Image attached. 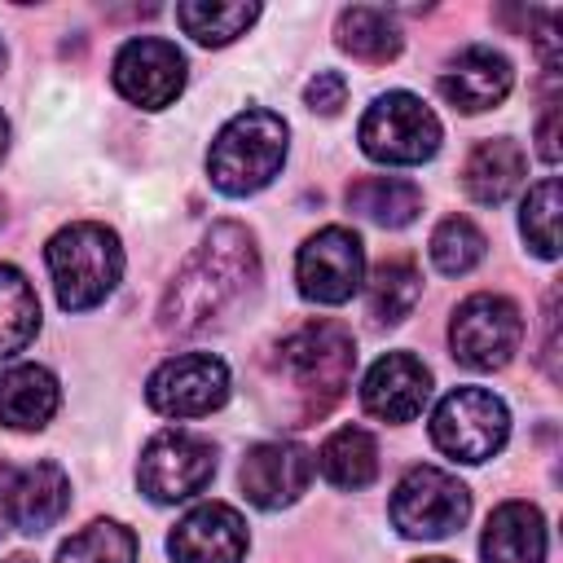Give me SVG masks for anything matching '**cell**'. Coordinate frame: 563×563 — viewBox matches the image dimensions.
<instances>
[{
    "instance_id": "1",
    "label": "cell",
    "mask_w": 563,
    "mask_h": 563,
    "mask_svg": "<svg viewBox=\"0 0 563 563\" xmlns=\"http://www.w3.org/2000/svg\"><path fill=\"white\" fill-rule=\"evenodd\" d=\"M255 286H260L255 238L233 220L211 224V233L198 242V251L172 277V286L158 303V325L167 334H198V330L224 321Z\"/></svg>"
},
{
    "instance_id": "2",
    "label": "cell",
    "mask_w": 563,
    "mask_h": 563,
    "mask_svg": "<svg viewBox=\"0 0 563 563\" xmlns=\"http://www.w3.org/2000/svg\"><path fill=\"white\" fill-rule=\"evenodd\" d=\"M352 369L356 343L339 321H308L277 343V374H286L290 391L303 405V418L325 413L343 396Z\"/></svg>"
},
{
    "instance_id": "3",
    "label": "cell",
    "mask_w": 563,
    "mask_h": 563,
    "mask_svg": "<svg viewBox=\"0 0 563 563\" xmlns=\"http://www.w3.org/2000/svg\"><path fill=\"white\" fill-rule=\"evenodd\" d=\"M286 163V123L273 110H242L233 114L207 154V176L220 194L242 198L264 189Z\"/></svg>"
},
{
    "instance_id": "4",
    "label": "cell",
    "mask_w": 563,
    "mask_h": 563,
    "mask_svg": "<svg viewBox=\"0 0 563 563\" xmlns=\"http://www.w3.org/2000/svg\"><path fill=\"white\" fill-rule=\"evenodd\" d=\"M48 273L57 286V303L66 312L97 308L123 277V246L106 224H66L48 242Z\"/></svg>"
},
{
    "instance_id": "5",
    "label": "cell",
    "mask_w": 563,
    "mask_h": 563,
    "mask_svg": "<svg viewBox=\"0 0 563 563\" xmlns=\"http://www.w3.org/2000/svg\"><path fill=\"white\" fill-rule=\"evenodd\" d=\"M361 150L374 163L413 167L440 150V119L413 92H383L361 119Z\"/></svg>"
},
{
    "instance_id": "6",
    "label": "cell",
    "mask_w": 563,
    "mask_h": 563,
    "mask_svg": "<svg viewBox=\"0 0 563 563\" xmlns=\"http://www.w3.org/2000/svg\"><path fill=\"white\" fill-rule=\"evenodd\" d=\"M506 435H510V413L484 387H457L435 405L431 440L453 462H488L501 453Z\"/></svg>"
},
{
    "instance_id": "7",
    "label": "cell",
    "mask_w": 563,
    "mask_h": 563,
    "mask_svg": "<svg viewBox=\"0 0 563 563\" xmlns=\"http://www.w3.org/2000/svg\"><path fill=\"white\" fill-rule=\"evenodd\" d=\"M471 515V493L440 466H413L391 493V523L413 541H440Z\"/></svg>"
},
{
    "instance_id": "8",
    "label": "cell",
    "mask_w": 563,
    "mask_h": 563,
    "mask_svg": "<svg viewBox=\"0 0 563 563\" xmlns=\"http://www.w3.org/2000/svg\"><path fill=\"white\" fill-rule=\"evenodd\" d=\"M453 356L471 369H501L523 343V317L506 295H471L449 325Z\"/></svg>"
},
{
    "instance_id": "9",
    "label": "cell",
    "mask_w": 563,
    "mask_h": 563,
    "mask_svg": "<svg viewBox=\"0 0 563 563\" xmlns=\"http://www.w3.org/2000/svg\"><path fill=\"white\" fill-rule=\"evenodd\" d=\"M216 475V449L194 431H163L141 449L136 484L150 501H185Z\"/></svg>"
},
{
    "instance_id": "10",
    "label": "cell",
    "mask_w": 563,
    "mask_h": 563,
    "mask_svg": "<svg viewBox=\"0 0 563 563\" xmlns=\"http://www.w3.org/2000/svg\"><path fill=\"white\" fill-rule=\"evenodd\" d=\"M299 295L312 303H347L365 282V246L352 229L330 224L299 246L295 260Z\"/></svg>"
},
{
    "instance_id": "11",
    "label": "cell",
    "mask_w": 563,
    "mask_h": 563,
    "mask_svg": "<svg viewBox=\"0 0 563 563\" xmlns=\"http://www.w3.org/2000/svg\"><path fill=\"white\" fill-rule=\"evenodd\" d=\"M145 400H150V409H158L167 418H202L229 400V369L211 352H189V356L163 361L150 374Z\"/></svg>"
},
{
    "instance_id": "12",
    "label": "cell",
    "mask_w": 563,
    "mask_h": 563,
    "mask_svg": "<svg viewBox=\"0 0 563 563\" xmlns=\"http://www.w3.org/2000/svg\"><path fill=\"white\" fill-rule=\"evenodd\" d=\"M110 75H114L119 97H128L141 110H163L185 88V53L176 44H167V40L141 35V40H128L114 53V70Z\"/></svg>"
},
{
    "instance_id": "13",
    "label": "cell",
    "mask_w": 563,
    "mask_h": 563,
    "mask_svg": "<svg viewBox=\"0 0 563 563\" xmlns=\"http://www.w3.org/2000/svg\"><path fill=\"white\" fill-rule=\"evenodd\" d=\"M242 493L251 506L260 510H282L290 501H299L312 484V453L303 444H290V440H268V444H255L246 449L242 457Z\"/></svg>"
},
{
    "instance_id": "14",
    "label": "cell",
    "mask_w": 563,
    "mask_h": 563,
    "mask_svg": "<svg viewBox=\"0 0 563 563\" xmlns=\"http://www.w3.org/2000/svg\"><path fill=\"white\" fill-rule=\"evenodd\" d=\"M167 550L176 563H242L246 519L224 501H202L176 523Z\"/></svg>"
},
{
    "instance_id": "15",
    "label": "cell",
    "mask_w": 563,
    "mask_h": 563,
    "mask_svg": "<svg viewBox=\"0 0 563 563\" xmlns=\"http://www.w3.org/2000/svg\"><path fill=\"white\" fill-rule=\"evenodd\" d=\"M431 396V369L409 352H387L361 383V405L383 422H413Z\"/></svg>"
},
{
    "instance_id": "16",
    "label": "cell",
    "mask_w": 563,
    "mask_h": 563,
    "mask_svg": "<svg viewBox=\"0 0 563 563\" xmlns=\"http://www.w3.org/2000/svg\"><path fill=\"white\" fill-rule=\"evenodd\" d=\"M510 84H515L510 62H506L501 53L484 48V44L462 48V53L449 62V70L440 75V92H444V101L457 106L462 114H479V110L501 106L506 92H510Z\"/></svg>"
},
{
    "instance_id": "17",
    "label": "cell",
    "mask_w": 563,
    "mask_h": 563,
    "mask_svg": "<svg viewBox=\"0 0 563 563\" xmlns=\"http://www.w3.org/2000/svg\"><path fill=\"white\" fill-rule=\"evenodd\" d=\"M70 506V479L57 462H35V466H18L13 471V488H9V519L18 532H48Z\"/></svg>"
},
{
    "instance_id": "18",
    "label": "cell",
    "mask_w": 563,
    "mask_h": 563,
    "mask_svg": "<svg viewBox=\"0 0 563 563\" xmlns=\"http://www.w3.org/2000/svg\"><path fill=\"white\" fill-rule=\"evenodd\" d=\"M484 563H545V519L528 501H501L488 515L484 541H479Z\"/></svg>"
},
{
    "instance_id": "19",
    "label": "cell",
    "mask_w": 563,
    "mask_h": 563,
    "mask_svg": "<svg viewBox=\"0 0 563 563\" xmlns=\"http://www.w3.org/2000/svg\"><path fill=\"white\" fill-rule=\"evenodd\" d=\"M528 172V158L523 150L510 141V136H493V141H479L466 163H462V189L479 202V207H501L519 180Z\"/></svg>"
},
{
    "instance_id": "20",
    "label": "cell",
    "mask_w": 563,
    "mask_h": 563,
    "mask_svg": "<svg viewBox=\"0 0 563 563\" xmlns=\"http://www.w3.org/2000/svg\"><path fill=\"white\" fill-rule=\"evenodd\" d=\"M57 378L44 365H13L0 374V422L13 431H40L57 413Z\"/></svg>"
},
{
    "instance_id": "21",
    "label": "cell",
    "mask_w": 563,
    "mask_h": 563,
    "mask_svg": "<svg viewBox=\"0 0 563 563\" xmlns=\"http://www.w3.org/2000/svg\"><path fill=\"white\" fill-rule=\"evenodd\" d=\"M347 207L383 229H405L422 211V189L405 176H361L347 185Z\"/></svg>"
},
{
    "instance_id": "22",
    "label": "cell",
    "mask_w": 563,
    "mask_h": 563,
    "mask_svg": "<svg viewBox=\"0 0 563 563\" xmlns=\"http://www.w3.org/2000/svg\"><path fill=\"white\" fill-rule=\"evenodd\" d=\"M334 35H339V48L352 53L356 62H365V66L391 62V57L400 53V44H405L396 18L383 13V9H374V4H352V9H343Z\"/></svg>"
},
{
    "instance_id": "23",
    "label": "cell",
    "mask_w": 563,
    "mask_h": 563,
    "mask_svg": "<svg viewBox=\"0 0 563 563\" xmlns=\"http://www.w3.org/2000/svg\"><path fill=\"white\" fill-rule=\"evenodd\" d=\"M317 462H321V475L334 488L356 493V488H369L374 475H378V444H374V435L365 427H339L321 444Z\"/></svg>"
},
{
    "instance_id": "24",
    "label": "cell",
    "mask_w": 563,
    "mask_h": 563,
    "mask_svg": "<svg viewBox=\"0 0 563 563\" xmlns=\"http://www.w3.org/2000/svg\"><path fill=\"white\" fill-rule=\"evenodd\" d=\"M40 330V299L31 290V282L13 268L0 264V361L18 356Z\"/></svg>"
},
{
    "instance_id": "25",
    "label": "cell",
    "mask_w": 563,
    "mask_h": 563,
    "mask_svg": "<svg viewBox=\"0 0 563 563\" xmlns=\"http://www.w3.org/2000/svg\"><path fill=\"white\" fill-rule=\"evenodd\" d=\"M418 295H422V277H418L413 260H400V255L383 260L374 268V277H369V290H365L369 317L383 321V325H396V321H405L413 312Z\"/></svg>"
},
{
    "instance_id": "26",
    "label": "cell",
    "mask_w": 563,
    "mask_h": 563,
    "mask_svg": "<svg viewBox=\"0 0 563 563\" xmlns=\"http://www.w3.org/2000/svg\"><path fill=\"white\" fill-rule=\"evenodd\" d=\"M255 18H260V4H211V0L176 4V22L185 26V35H194L198 44H211V48L238 40Z\"/></svg>"
},
{
    "instance_id": "27",
    "label": "cell",
    "mask_w": 563,
    "mask_h": 563,
    "mask_svg": "<svg viewBox=\"0 0 563 563\" xmlns=\"http://www.w3.org/2000/svg\"><path fill=\"white\" fill-rule=\"evenodd\" d=\"M57 563H136V537L114 519H97L57 550Z\"/></svg>"
},
{
    "instance_id": "28",
    "label": "cell",
    "mask_w": 563,
    "mask_h": 563,
    "mask_svg": "<svg viewBox=\"0 0 563 563\" xmlns=\"http://www.w3.org/2000/svg\"><path fill=\"white\" fill-rule=\"evenodd\" d=\"M484 251H488V242H484V233H479L466 216H449V220H440L435 233H431V264H435L444 277L471 273V268L484 260Z\"/></svg>"
},
{
    "instance_id": "29",
    "label": "cell",
    "mask_w": 563,
    "mask_h": 563,
    "mask_svg": "<svg viewBox=\"0 0 563 563\" xmlns=\"http://www.w3.org/2000/svg\"><path fill=\"white\" fill-rule=\"evenodd\" d=\"M519 229H523L528 246H532L541 260H554V255H559V180H554V176H545L541 185L528 189Z\"/></svg>"
},
{
    "instance_id": "30",
    "label": "cell",
    "mask_w": 563,
    "mask_h": 563,
    "mask_svg": "<svg viewBox=\"0 0 563 563\" xmlns=\"http://www.w3.org/2000/svg\"><path fill=\"white\" fill-rule=\"evenodd\" d=\"M303 101L317 114H339V106L347 101V79L339 70H317L308 79V88H303Z\"/></svg>"
},
{
    "instance_id": "31",
    "label": "cell",
    "mask_w": 563,
    "mask_h": 563,
    "mask_svg": "<svg viewBox=\"0 0 563 563\" xmlns=\"http://www.w3.org/2000/svg\"><path fill=\"white\" fill-rule=\"evenodd\" d=\"M537 150H541V158L545 163H559V110L550 106L545 114H541V123H537Z\"/></svg>"
},
{
    "instance_id": "32",
    "label": "cell",
    "mask_w": 563,
    "mask_h": 563,
    "mask_svg": "<svg viewBox=\"0 0 563 563\" xmlns=\"http://www.w3.org/2000/svg\"><path fill=\"white\" fill-rule=\"evenodd\" d=\"M13 471H18V466L0 462V537L13 528V519H9V488H13Z\"/></svg>"
},
{
    "instance_id": "33",
    "label": "cell",
    "mask_w": 563,
    "mask_h": 563,
    "mask_svg": "<svg viewBox=\"0 0 563 563\" xmlns=\"http://www.w3.org/2000/svg\"><path fill=\"white\" fill-rule=\"evenodd\" d=\"M4 150H9V119L0 114V158H4Z\"/></svg>"
},
{
    "instance_id": "34",
    "label": "cell",
    "mask_w": 563,
    "mask_h": 563,
    "mask_svg": "<svg viewBox=\"0 0 563 563\" xmlns=\"http://www.w3.org/2000/svg\"><path fill=\"white\" fill-rule=\"evenodd\" d=\"M418 563H453V559H418Z\"/></svg>"
},
{
    "instance_id": "35",
    "label": "cell",
    "mask_w": 563,
    "mask_h": 563,
    "mask_svg": "<svg viewBox=\"0 0 563 563\" xmlns=\"http://www.w3.org/2000/svg\"><path fill=\"white\" fill-rule=\"evenodd\" d=\"M0 70H4V44H0Z\"/></svg>"
}]
</instances>
